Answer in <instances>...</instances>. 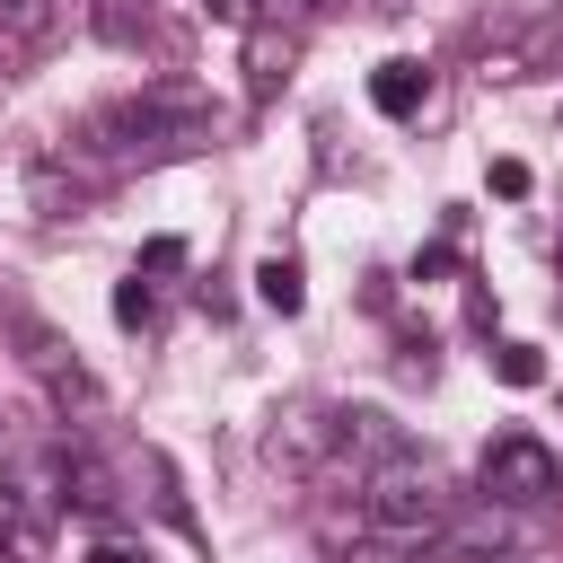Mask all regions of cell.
Instances as JSON below:
<instances>
[{
  "label": "cell",
  "instance_id": "obj_15",
  "mask_svg": "<svg viewBox=\"0 0 563 563\" xmlns=\"http://www.w3.org/2000/svg\"><path fill=\"white\" fill-rule=\"evenodd\" d=\"M0 26H9L18 44H35V35L53 26V0H0Z\"/></svg>",
  "mask_w": 563,
  "mask_h": 563
},
{
  "label": "cell",
  "instance_id": "obj_17",
  "mask_svg": "<svg viewBox=\"0 0 563 563\" xmlns=\"http://www.w3.org/2000/svg\"><path fill=\"white\" fill-rule=\"evenodd\" d=\"M493 194L519 202V194H528V167H519V158H493Z\"/></svg>",
  "mask_w": 563,
  "mask_h": 563
},
{
  "label": "cell",
  "instance_id": "obj_20",
  "mask_svg": "<svg viewBox=\"0 0 563 563\" xmlns=\"http://www.w3.org/2000/svg\"><path fill=\"white\" fill-rule=\"evenodd\" d=\"M378 9H405V0H378Z\"/></svg>",
  "mask_w": 563,
  "mask_h": 563
},
{
  "label": "cell",
  "instance_id": "obj_2",
  "mask_svg": "<svg viewBox=\"0 0 563 563\" xmlns=\"http://www.w3.org/2000/svg\"><path fill=\"white\" fill-rule=\"evenodd\" d=\"M449 519H457V501H449L440 475L413 466V457L378 466L369 493H361V510H352V528H361V537H387V545H422V537H440Z\"/></svg>",
  "mask_w": 563,
  "mask_h": 563
},
{
  "label": "cell",
  "instance_id": "obj_5",
  "mask_svg": "<svg viewBox=\"0 0 563 563\" xmlns=\"http://www.w3.org/2000/svg\"><path fill=\"white\" fill-rule=\"evenodd\" d=\"M334 457H361V466L378 475V466L405 457V431H396L378 405H343V413H334Z\"/></svg>",
  "mask_w": 563,
  "mask_h": 563
},
{
  "label": "cell",
  "instance_id": "obj_1",
  "mask_svg": "<svg viewBox=\"0 0 563 563\" xmlns=\"http://www.w3.org/2000/svg\"><path fill=\"white\" fill-rule=\"evenodd\" d=\"M202 141H211L202 97H185V88H150V97L97 106V114L79 123L70 150H97V158H176V150H202Z\"/></svg>",
  "mask_w": 563,
  "mask_h": 563
},
{
  "label": "cell",
  "instance_id": "obj_3",
  "mask_svg": "<svg viewBox=\"0 0 563 563\" xmlns=\"http://www.w3.org/2000/svg\"><path fill=\"white\" fill-rule=\"evenodd\" d=\"M475 484H484L493 510H537V501L563 493V466H554V449H545L537 431H501V440L475 457Z\"/></svg>",
  "mask_w": 563,
  "mask_h": 563
},
{
  "label": "cell",
  "instance_id": "obj_11",
  "mask_svg": "<svg viewBox=\"0 0 563 563\" xmlns=\"http://www.w3.org/2000/svg\"><path fill=\"white\" fill-rule=\"evenodd\" d=\"M114 325H123V334H150V325H158V290H150V273H123V282H114Z\"/></svg>",
  "mask_w": 563,
  "mask_h": 563
},
{
  "label": "cell",
  "instance_id": "obj_7",
  "mask_svg": "<svg viewBox=\"0 0 563 563\" xmlns=\"http://www.w3.org/2000/svg\"><path fill=\"white\" fill-rule=\"evenodd\" d=\"M290 62H299V35H290V26H273V18H264V26H246V97H255V106H273V97H282Z\"/></svg>",
  "mask_w": 563,
  "mask_h": 563
},
{
  "label": "cell",
  "instance_id": "obj_9",
  "mask_svg": "<svg viewBox=\"0 0 563 563\" xmlns=\"http://www.w3.org/2000/svg\"><path fill=\"white\" fill-rule=\"evenodd\" d=\"M62 501H79V510H114V475H106V457H88V449H62Z\"/></svg>",
  "mask_w": 563,
  "mask_h": 563
},
{
  "label": "cell",
  "instance_id": "obj_19",
  "mask_svg": "<svg viewBox=\"0 0 563 563\" xmlns=\"http://www.w3.org/2000/svg\"><path fill=\"white\" fill-rule=\"evenodd\" d=\"M79 563H132V554H123V545H88Z\"/></svg>",
  "mask_w": 563,
  "mask_h": 563
},
{
  "label": "cell",
  "instance_id": "obj_6",
  "mask_svg": "<svg viewBox=\"0 0 563 563\" xmlns=\"http://www.w3.org/2000/svg\"><path fill=\"white\" fill-rule=\"evenodd\" d=\"M325 449H334V413H317V405H290V413L264 431V457H273V466H299V475H308Z\"/></svg>",
  "mask_w": 563,
  "mask_h": 563
},
{
  "label": "cell",
  "instance_id": "obj_4",
  "mask_svg": "<svg viewBox=\"0 0 563 563\" xmlns=\"http://www.w3.org/2000/svg\"><path fill=\"white\" fill-rule=\"evenodd\" d=\"M26 369L44 378V396H53L62 413H97V405H106V387L88 378V361H79L70 343H53L44 325H26Z\"/></svg>",
  "mask_w": 563,
  "mask_h": 563
},
{
  "label": "cell",
  "instance_id": "obj_10",
  "mask_svg": "<svg viewBox=\"0 0 563 563\" xmlns=\"http://www.w3.org/2000/svg\"><path fill=\"white\" fill-rule=\"evenodd\" d=\"M255 299H264L273 317H299V308H308V273H299V255H264V264H255Z\"/></svg>",
  "mask_w": 563,
  "mask_h": 563
},
{
  "label": "cell",
  "instance_id": "obj_8",
  "mask_svg": "<svg viewBox=\"0 0 563 563\" xmlns=\"http://www.w3.org/2000/svg\"><path fill=\"white\" fill-rule=\"evenodd\" d=\"M422 97H431V70H422L413 53H396V62H378V70H369V106H378V114H396V123H405Z\"/></svg>",
  "mask_w": 563,
  "mask_h": 563
},
{
  "label": "cell",
  "instance_id": "obj_13",
  "mask_svg": "<svg viewBox=\"0 0 563 563\" xmlns=\"http://www.w3.org/2000/svg\"><path fill=\"white\" fill-rule=\"evenodd\" d=\"M141 475H150V501H158V519H176V528H185V493H176V475H167V457H158V449H141Z\"/></svg>",
  "mask_w": 563,
  "mask_h": 563
},
{
  "label": "cell",
  "instance_id": "obj_18",
  "mask_svg": "<svg viewBox=\"0 0 563 563\" xmlns=\"http://www.w3.org/2000/svg\"><path fill=\"white\" fill-rule=\"evenodd\" d=\"M220 26H264V0H211Z\"/></svg>",
  "mask_w": 563,
  "mask_h": 563
},
{
  "label": "cell",
  "instance_id": "obj_16",
  "mask_svg": "<svg viewBox=\"0 0 563 563\" xmlns=\"http://www.w3.org/2000/svg\"><path fill=\"white\" fill-rule=\"evenodd\" d=\"M176 264H185V238H150V246H141V264H132V273H176Z\"/></svg>",
  "mask_w": 563,
  "mask_h": 563
},
{
  "label": "cell",
  "instance_id": "obj_12",
  "mask_svg": "<svg viewBox=\"0 0 563 563\" xmlns=\"http://www.w3.org/2000/svg\"><path fill=\"white\" fill-rule=\"evenodd\" d=\"M484 361H493L501 387H537V378H545V352H537V343H493Z\"/></svg>",
  "mask_w": 563,
  "mask_h": 563
},
{
  "label": "cell",
  "instance_id": "obj_14",
  "mask_svg": "<svg viewBox=\"0 0 563 563\" xmlns=\"http://www.w3.org/2000/svg\"><path fill=\"white\" fill-rule=\"evenodd\" d=\"M440 537H449V545H510V519H501V510H475V519H449Z\"/></svg>",
  "mask_w": 563,
  "mask_h": 563
}]
</instances>
